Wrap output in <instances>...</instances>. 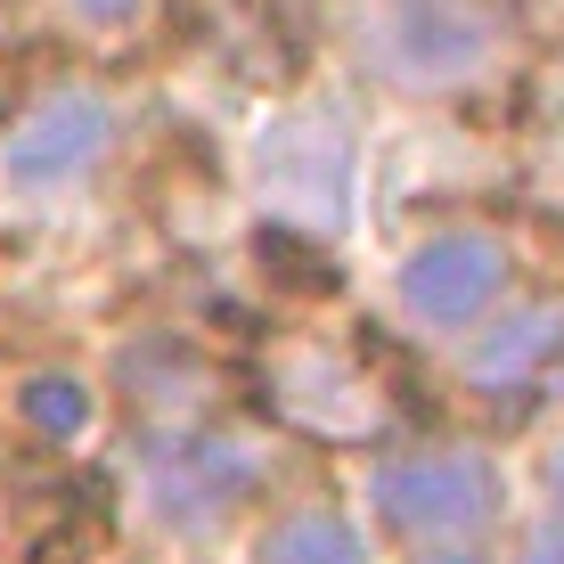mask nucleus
Returning <instances> with one entry per match:
<instances>
[{"instance_id":"f257e3e1","label":"nucleus","mask_w":564,"mask_h":564,"mask_svg":"<svg viewBox=\"0 0 564 564\" xmlns=\"http://www.w3.org/2000/svg\"><path fill=\"white\" fill-rule=\"evenodd\" d=\"M377 508L410 540H466L499 516V475L475 451H410L377 475Z\"/></svg>"},{"instance_id":"f03ea898","label":"nucleus","mask_w":564,"mask_h":564,"mask_svg":"<svg viewBox=\"0 0 564 564\" xmlns=\"http://www.w3.org/2000/svg\"><path fill=\"white\" fill-rule=\"evenodd\" d=\"M482 57H491V25L466 0H393L377 25V66L393 83L442 90V83H466Z\"/></svg>"},{"instance_id":"7ed1b4c3","label":"nucleus","mask_w":564,"mask_h":564,"mask_svg":"<svg viewBox=\"0 0 564 564\" xmlns=\"http://www.w3.org/2000/svg\"><path fill=\"white\" fill-rule=\"evenodd\" d=\"M254 475H262V458L246 451L238 434H213V425H205V434H181V442L155 451L148 499H155V516H164V523L205 532V523H221L246 491H254Z\"/></svg>"},{"instance_id":"20e7f679","label":"nucleus","mask_w":564,"mask_h":564,"mask_svg":"<svg viewBox=\"0 0 564 564\" xmlns=\"http://www.w3.org/2000/svg\"><path fill=\"white\" fill-rule=\"evenodd\" d=\"M499 295H508V254H499V238H482V229H442V238H425L417 254L401 262V303H410L417 319H434V327L482 319Z\"/></svg>"},{"instance_id":"39448f33","label":"nucleus","mask_w":564,"mask_h":564,"mask_svg":"<svg viewBox=\"0 0 564 564\" xmlns=\"http://www.w3.org/2000/svg\"><path fill=\"white\" fill-rule=\"evenodd\" d=\"M262 188L286 213H303L311 229L344 221V205H352V140H344L327 115H295V123H279L262 140Z\"/></svg>"},{"instance_id":"423d86ee","label":"nucleus","mask_w":564,"mask_h":564,"mask_svg":"<svg viewBox=\"0 0 564 564\" xmlns=\"http://www.w3.org/2000/svg\"><path fill=\"white\" fill-rule=\"evenodd\" d=\"M107 140H115V123H107L99 99H83V90H74V99H50L33 123L9 131V148H0V181L25 188V197L66 188V181H83V172L107 155Z\"/></svg>"},{"instance_id":"0eeeda50","label":"nucleus","mask_w":564,"mask_h":564,"mask_svg":"<svg viewBox=\"0 0 564 564\" xmlns=\"http://www.w3.org/2000/svg\"><path fill=\"white\" fill-rule=\"evenodd\" d=\"M564 360V303H523L499 327H482L475 352H466V377L508 393V384H540Z\"/></svg>"},{"instance_id":"6e6552de","label":"nucleus","mask_w":564,"mask_h":564,"mask_svg":"<svg viewBox=\"0 0 564 564\" xmlns=\"http://www.w3.org/2000/svg\"><path fill=\"white\" fill-rule=\"evenodd\" d=\"M262 564H368V549H360V532H352L344 516H327V508H303V516L270 523V540H262Z\"/></svg>"},{"instance_id":"1a4fd4ad","label":"nucleus","mask_w":564,"mask_h":564,"mask_svg":"<svg viewBox=\"0 0 564 564\" xmlns=\"http://www.w3.org/2000/svg\"><path fill=\"white\" fill-rule=\"evenodd\" d=\"M25 425H33V434H50V442L83 434V425H90V393L74 377H33L25 384Z\"/></svg>"},{"instance_id":"9d476101","label":"nucleus","mask_w":564,"mask_h":564,"mask_svg":"<svg viewBox=\"0 0 564 564\" xmlns=\"http://www.w3.org/2000/svg\"><path fill=\"white\" fill-rule=\"evenodd\" d=\"M83 17H99V25H123V17H140V0H74Z\"/></svg>"},{"instance_id":"9b49d317","label":"nucleus","mask_w":564,"mask_h":564,"mask_svg":"<svg viewBox=\"0 0 564 564\" xmlns=\"http://www.w3.org/2000/svg\"><path fill=\"white\" fill-rule=\"evenodd\" d=\"M523 564H564V532H540V540H532V556H523Z\"/></svg>"},{"instance_id":"f8f14e48","label":"nucleus","mask_w":564,"mask_h":564,"mask_svg":"<svg viewBox=\"0 0 564 564\" xmlns=\"http://www.w3.org/2000/svg\"><path fill=\"white\" fill-rule=\"evenodd\" d=\"M425 564H482V556H466V549H442V556H425Z\"/></svg>"},{"instance_id":"ddd939ff","label":"nucleus","mask_w":564,"mask_h":564,"mask_svg":"<svg viewBox=\"0 0 564 564\" xmlns=\"http://www.w3.org/2000/svg\"><path fill=\"white\" fill-rule=\"evenodd\" d=\"M549 482H556V508H564V451H556V466H549Z\"/></svg>"}]
</instances>
